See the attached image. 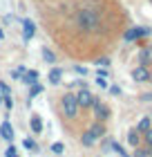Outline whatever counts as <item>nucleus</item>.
Instances as JSON below:
<instances>
[{"instance_id":"obj_1","label":"nucleus","mask_w":152,"mask_h":157,"mask_svg":"<svg viewBox=\"0 0 152 157\" xmlns=\"http://www.w3.org/2000/svg\"><path fill=\"white\" fill-rule=\"evenodd\" d=\"M74 23H76L78 29L96 32V29H98V25H101V18H98V13L94 11V9H87V7H83V9H78V11H76Z\"/></svg>"},{"instance_id":"obj_2","label":"nucleus","mask_w":152,"mask_h":157,"mask_svg":"<svg viewBox=\"0 0 152 157\" xmlns=\"http://www.w3.org/2000/svg\"><path fill=\"white\" fill-rule=\"evenodd\" d=\"M103 135H105V126H103V121H96V124H92L87 130L81 135V144H83V146H94L101 137H103Z\"/></svg>"},{"instance_id":"obj_3","label":"nucleus","mask_w":152,"mask_h":157,"mask_svg":"<svg viewBox=\"0 0 152 157\" xmlns=\"http://www.w3.org/2000/svg\"><path fill=\"white\" fill-rule=\"evenodd\" d=\"M61 110L63 115L67 119H76L78 117V103H76V94H72V92H65V94L61 97Z\"/></svg>"},{"instance_id":"obj_4","label":"nucleus","mask_w":152,"mask_h":157,"mask_svg":"<svg viewBox=\"0 0 152 157\" xmlns=\"http://www.w3.org/2000/svg\"><path fill=\"white\" fill-rule=\"evenodd\" d=\"M94 99H96V97H94L87 88H81V90H78V94H76V103H78V108L90 110L92 103H94Z\"/></svg>"},{"instance_id":"obj_5","label":"nucleus","mask_w":152,"mask_h":157,"mask_svg":"<svg viewBox=\"0 0 152 157\" xmlns=\"http://www.w3.org/2000/svg\"><path fill=\"white\" fill-rule=\"evenodd\" d=\"M92 108H94V112H96V119L98 121H107V119H110V108H107L101 99H94Z\"/></svg>"},{"instance_id":"obj_6","label":"nucleus","mask_w":152,"mask_h":157,"mask_svg":"<svg viewBox=\"0 0 152 157\" xmlns=\"http://www.w3.org/2000/svg\"><path fill=\"white\" fill-rule=\"evenodd\" d=\"M130 74H132V78H134L136 83H146V81H150V74H152V72H150L146 65H136Z\"/></svg>"},{"instance_id":"obj_7","label":"nucleus","mask_w":152,"mask_h":157,"mask_svg":"<svg viewBox=\"0 0 152 157\" xmlns=\"http://www.w3.org/2000/svg\"><path fill=\"white\" fill-rule=\"evenodd\" d=\"M34 36H36V25H34V20L25 18V20H23V38H25V40H32Z\"/></svg>"},{"instance_id":"obj_8","label":"nucleus","mask_w":152,"mask_h":157,"mask_svg":"<svg viewBox=\"0 0 152 157\" xmlns=\"http://www.w3.org/2000/svg\"><path fill=\"white\" fill-rule=\"evenodd\" d=\"M150 29L148 27H134V29H130L125 34V40H134V38H141V36H148Z\"/></svg>"},{"instance_id":"obj_9","label":"nucleus","mask_w":152,"mask_h":157,"mask_svg":"<svg viewBox=\"0 0 152 157\" xmlns=\"http://www.w3.org/2000/svg\"><path fill=\"white\" fill-rule=\"evenodd\" d=\"M141 141H143V139H141V132L136 130V128H132V130L128 132V144L132 146V148H139V146H141Z\"/></svg>"},{"instance_id":"obj_10","label":"nucleus","mask_w":152,"mask_h":157,"mask_svg":"<svg viewBox=\"0 0 152 157\" xmlns=\"http://www.w3.org/2000/svg\"><path fill=\"white\" fill-rule=\"evenodd\" d=\"M0 135H2V139H7V141L13 139V126L9 124V121H2V126H0Z\"/></svg>"},{"instance_id":"obj_11","label":"nucleus","mask_w":152,"mask_h":157,"mask_svg":"<svg viewBox=\"0 0 152 157\" xmlns=\"http://www.w3.org/2000/svg\"><path fill=\"white\" fill-rule=\"evenodd\" d=\"M61 78H63V72H61L58 67H52V70H49V74H47V81L52 83V85L61 83Z\"/></svg>"},{"instance_id":"obj_12","label":"nucleus","mask_w":152,"mask_h":157,"mask_svg":"<svg viewBox=\"0 0 152 157\" xmlns=\"http://www.w3.org/2000/svg\"><path fill=\"white\" fill-rule=\"evenodd\" d=\"M29 124H32V130H34V135H40V132H43V121H40V115H32Z\"/></svg>"},{"instance_id":"obj_13","label":"nucleus","mask_w":152,"mask_h":157,"mask_svg":"<svg viewBox=\"0 0 152 157\" xmlns=\"http://www.w3.org/2000/svg\"><path fill=\"white\" fill-rule=\"evenodd\" d=\"M150 128H152V119H150V117H143L139 124H136V130H139L141 135L146 132V130H150Z\"/></svg>"},{"instance_id":"obj_14","label":"nucleus","mask_w":152,"mask_h":157,"mask_svg":"<svg viewBox=\"0 0 152 157\" xmlns=\"http://www.w3.org/2000/svg\"><path fill=\"white\" fill-rule=\"evenodd\" d=\"M23 81H25L27 85L36 83V81H38V72H36V70H29V72H25V74H23Z\"/></svg>"},{"instance_id":"obj_15","label":"nucleus","mask_w":152,"mask_h":157,"mask_svg":"<svg viewBox=\"0 0 152 157\" xmlns=\"http://www.w3.org/2000/svg\"><path fill=\"white\" fill-rule=\"evenodd\" d=\"M40 92H43V83H38V81H36V83H32V85H29V99L38 97Z\"/></svg>"},{"instance_id":"obj_16","label":"nucleus","mask_w":152,"mask_h":157,"mask_svg":"<svg viewBox=\"0 0 152 157\" xmlns=\"http://www.w3.org/2000/svg\"><path fill=\"white\" fill-rule=\"evenodd\" d=\"M52 153L63 155V153H65V144H63V141H54V144H52Z\"/></svg>"},{"instance_id":"obj_17","label":"nucleus","mask_w":152,"mask_h":157,"mask_svg":"<svg viewBox=\"0 0 152 157\" xmlns=\"http://www.w3.org/2000/svg\"><path fill=\"white\" fill-rule=\"evenodd\" d=\"M23 146L27 148V151H38V144H36V141H34L32 137H27V139L23 141Z\"/></svg>"},{"instance_id":"obj_18","label":"nucleus","mask_w":152,"mask_h":157,"mask_svg":"<svg viewBox=\"0 0 152 157\" xmlns=\"http://www.w3.org/2000/svg\"><path fill=\"white\" fill-rule=\"evenodd\" d=\"M112 148H114V153H117L119 157H130V155L125 153V148H123L121 144H117V141H114V144H112Z\"/></svg>"},{"instance_id":"obj_19","label":"nucleus","mask_w":152,"mask_h":157,"mask_svg":"<svg viewBox=\"0 0 152 157\" xmlns=\"http://www.w3.org/2000/svg\"><path fill=\"white\" fill-rule=\"evenodd\" d=\"M43 59H45L47 63H54V59H56V56H54V52H52V49H43Z\"/></svg>"},{"instance_id":"obj_20","label":"nucleus","mask_w":152,"mask_h":157,"mask_svg":"<svg viewBox=\"0 0 152 157\" xmlns=\"http://www.w3.org/2000/svg\"><path fill=\"white\" fill-rule=\"evenodd\" d=\"M96 85H98L101 90H107V88H110V83H107L105 76H96Z\"/></svg>"},{"instance_id":"obj_21","label":"nucleus","mask_w":152,"mask_h":157,"mask_svg":"<svg viewBox=\"0 0 152 157\" xmlns=\"http://www.w3.org/2000/svg\"><path fill=\"white\" fill-rule=\"evenodd\" d=\"M141 139H143V141H146V144H148V146H152V128H150V130H146V132H143V135H141Z\"/></svg>"},{"instance_id":"obj_22","label":"nucleus","mask_w":152,"mask_h":157,"mask_svg":"<svg viewBox=\"0 0 152 157\" xmlns=\"http://www.w3.org/2000/svg\"><path fill=\"white\" fill-rule=\"evenodd\" d=\"M2 103L11 110V108H13V99H11V94H5V97H2Z\"/></svg>"},{"instance_id":"obj_23","label":"nucleus","mask_w":152,"mask_h":157,"mask_svg":"<svg viewBox=\"0 0 152 157\" xmlns=\"http://www.w3.org/2000/svg\"><path fill=\"white\" fill-rule=\"evenodd\" d=\"M0 94H11V90H9V85H7V83H2V81H0Z\"/></svg>"},{"instance_id":"obj_24","label":"nucleus","mask_w":152,"mask_h":157,"mask_svg":"<svg viewBox=\"0 0 152 157\" xmlns=\"http://www.w3.org/2000/svg\"><path fill=\"white\" fill-rule=\"evenodd\" d=\"M23 74H25V70H23V67H16V70L11 72V76H13V78H20Z\"/></svg>"},{"instance_id":"obj_25","label":"nucleus","mask_w":152,"mask_h":157,"mask_svg":"<svg viewBox=\"0 0 152 157\" xmlns=\"http://www.w3.org/2000/svg\"><path fill=\"white\" fill-rule=\"evenodd\" d=\"M96 65H98V67H107V65H110V59H98Z\"/></svg>"},{"instance_id":"obj_26","label":"nucleus","mask_w":152,"mask_h":157,"mask_svg":"<svg viewBox=\"0 0 152 157\" xmlns=\"http://www.w3.org/2000/svg\"><path fill=\"white\" fill-rule=\"evenodd\" d=\"M132 157H146V151H143V148H134Z\"/></svg>"},{"instance_id":"obj_27","label":"nucleus","mask_w":152,"mask_h":157,"mask_svg":"<svg viewBox=\"0 0 152 157\" xmlns=\"http://www.w3.org/2000/svg\"><path fill=\"white\" fill-rule=\"evenodd\" d=\"M110 94L119 97V94H121V88H119V85H112V88H110Z\"/></svg>"},{"instance_id":"obj_28","label":"nucleus","mask_w":152,"mask_h":157,"mask_svg":"<svg viewBox=\"0 0 152 157\" xmlns=\"http://www.w3.org/2000/svg\"><path fill=\"white\" fill-rule=\"evenodd\" d=\"M5 155H7V157H13V155H16V146H9V148L5 151Z\"/></svg>"},{"instance_id":"obj_29","label":"nucleus","mask_w":152,"mask_h":157,"mask_svg":"<svg viewBox=\"0 0 152 157\" xmlns=\"http://www.w3.org/2000/svg\"><path fill=\"white\" fill-rule=\"evenodd\" d=\"M76 72H78V74H83V76H85V74H87V67H81V65H76Z\"/></svg>"},{"instance_id":"obj_30","label":"nucleus","mask_w":152,"mask_h":157,"mask_svg":"<svg viewBox=\"0 0 152 157\" xmlns=\"http://www.w3.org/2000/svg\"><path fill=\"white\" fill-rule=\"evenodd\" d=\"M146 157H152V146H148V148H146Z\"/></svg>"},{"instance_id":"obj_31","label":"nucleus","mask_w":152,"mask_h":157,"mask_svg":"<svg viewBox=\"0 0 152 157\" xmlns=\"http://www.w3.org/2000/svg\"><path fill=\"white\" fill-rule=\"evenodd\" d=\"M0 38H5V32H2V29H0Z\"/></svg>"},{"instance_id":"obj_32","label":"nucleus","mask_w":152,"mask_h":157,"mask_svg":"<svg viewBox=\"0 0 152 157\" xmlns=\"http://www.w3.org/2000/svg\"><path fill=\"white\" fill-rule=\"evenodd\" d=\"M0 103H2V94H0Z\"/></svg>"}]
</instances>
